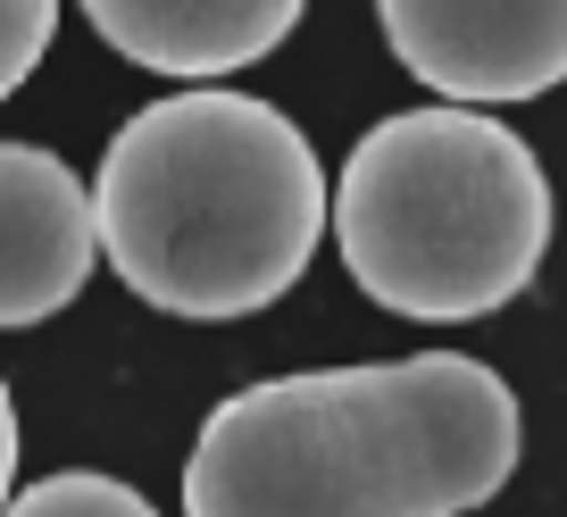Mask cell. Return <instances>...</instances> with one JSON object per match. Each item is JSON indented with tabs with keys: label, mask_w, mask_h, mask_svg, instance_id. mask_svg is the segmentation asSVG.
I'll return each instance as SVG.
<instances>
[{
	"label": "cell",
	"mask_w": 567,
	"mask_h": 517,
	"mask_svg": "<svg viewBox=\"0 0 567 517\" xmlns=\"http://www.w3.org/2000/svg\"><path fill=\"white\" fill-rule=\"evenodd\" d=\"M517 451V393L467 351L276 375L209 410L184 517H467Z\"/></svg>",
	"instance_id": "cell-1"
},
{
	"label": "cell",
	"mask_w": 567,
	"mask_h": 517,
	"mask_svg": "<svg viewBox=\"0 0 567 517\" xmlns=\"http://www.w3.org/2000/svg\"><path fill=\"white\" fill-rule=\"evenodd\" d=\"M334 217L309 134L276 101L200 84L134 108L92 176V234L134 301L250 318L284 301Z\"/></svg>",
	"instance_id": "cell-2"
},
{
	"label": "cell",
	"mask_w": 567,
	"mask_h": 517,
	"mask_svg": "<svg viewBox=\"0 0 567 517\" xmlns=\"http://www.w3.org/2000/svg\"><path fill=\"white\" fill-rule=\"evenodd\" d=\"M334 242L351 285L392 318H493L550 250V176L484 108H401L342 159Z\"/></svg>",
	"instance_id": "cell-3"
},
{
	"label": "cell",
	"mask_w": 567,
	"mask_h": 517,
	"mask_svg": "<svg viewBox=\"0 0 567 517\" xmlns=\"http://www.w3.org/2000/svg\"><path fill=\"white\" fill-rule=\"evenodd\" d=\"M384 42L451 108L543 101L567 84V0H375Z\"/></svg>",
	"instance_id": "cell-4"
},
{
	"label": "cell",
	"mask_w": 567,
	"mask_h": 517,
	"mask_svg": "<svg viewBox=\"0 0 567 517\" xmlns=\"http://www.w3.org/2000/svg\"><path fill=\"white\" fill-rule=\"evenodd\" d=\"M101 234L92 193L59 151L0 143V325H42L84 292Z\"/></svg>",
	"instance_id": "cell-5"
},
{
	"label": "cell",
	"mask_w": 567,
	"mask_h": 517,
	"mask_svg": "<svg viewBox=\"0 0 567 517\" xmlns=\"http://www.w3.org/2000/svg\"><path fill=\"white\" fill-rule=\"evenodd\" d=\"M309 0H84L92 34L151 75H234L267 59Z\"/></svg>",
	"instance_id": "cell-6"
},
{
	"label": "cell",
	"mask_w": 567,
	"mask_h": 517,
	"mask_svg": "<svg viewBox=\"0 0 567 517\" xmlns=\"http://www.w3.org/2000/svg\"><path fill=\"white\" fill-rule=\"evenodd\" d=\"M0 517H159V509H151L134 484H117V476L68 467V476H42V484H25V493H9Z\"/></svg>",
	"instance_id": "cell-7"
},
{
	"label": "cell",
	"mask_w": 567,
	"mask_h": 517,
	"mask_svg": "<svg viewBox=\"0 0 567 517\" xmlns=\"http://www.w3.org/2000/svg\"><path fill=\"white\" fill-rule=\"evenodd\" d=\"M51 34H59V0H0V101L42 68Z\"/></svg>",
	"instance_id": "cell-8"
},
{
	"label": "cell",
	"mask_w": 567,
	"mask_h": 517,
	"mask_svg": "<svg viewBox=\"0 0 567 517\" xmlns=\"http://www.w3.org/2000/svg\"><path fill=\"white\" fill-rule=\"evenodd\" d=\"M9 484H18V401L0 384V509H9Z\"/></svg>",
	"instance_id": "cell-9"
}]
</instances>
